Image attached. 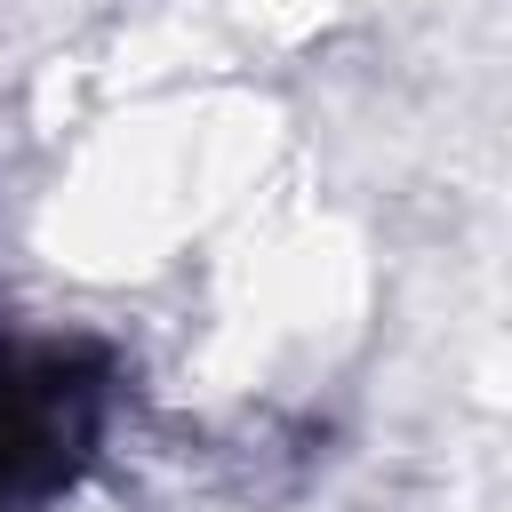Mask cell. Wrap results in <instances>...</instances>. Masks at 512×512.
Returning <instances> with one entry per match:
<instances>
[{
	"mask_svg": "<svg viewBox=\"0 0 512 512\" xmlns=\"http://www.w3.org/2000/svg\"><path fill=\"white\" fill-rule=\"evenodd\" d=\"M104 384L80 352L0 344V504H32L64 488L96 440Z\"/></svg>",
	"mask_w": 512,
	"mask_h": 512,
	"instance_id": "cell-1",
	"label": "cell"
}]
</instances>
